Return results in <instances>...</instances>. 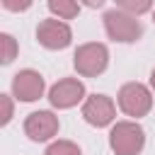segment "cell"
<instances>
[{
	"instance_id": "obj_7",
	"label": "cell",
	"mask_w": 155,
	"mask_h": 155,
	"mask_svg": "<svg viewBox=\"0 0 155 155\" xmlns=\"http://www.w3.org/2000/svg\"><path fill=\"white\" fill-rule=\"evenodd\" d=\"M85 99V85L78 78H63L48 90V102L56 109H70Z\"/></svg>"
},
{
	"instance_id": "obj_8",
	"label": "cell",
	"mask_w": 155,
	"mask_h": 155,
	"mask_svg": "<svg viewBox=\"0 0 155 155\" xmlns=\"http://www.w3.org/2000/svg\"><path fill=\"white\" fill-rule=\"evenodd\" d=\"M58 116L48 109H41V111H31L27 119H24V133L36 140V143H44V140H51L56 133H58Z\"/></svg>"
},
{
	"instance_id": "obj_1",
	"label": "cell",
	"mask_w": 155,
	"mask_h": 155,
	"mask_svg": "<svg viewBox=\"0 0 155 155\" xmlns=\"http://www.w3.org/2000/svg\"><path fill=\"white\" fill-rule=\"evenodd\" d=\"M104 31L111 41L119 44H133L143 36V24L136 19V15L126 10H109L104 12Z\"/></svg>"
},
{
	"instance_id": "obj_12",
	"label": "cell",
	"mask_w": 155,
	"mask_h": 155,
	"mask_svg": "<svg viewBox=\"0 0 155 155\" xmlns=\"http://www.w3.org/2000/svg\"><path fill=\"white\" fill-rule=\"evenodd\" d=\"M0 44H2V65H10L15 61V56H17V41H15L12 34L2 31L0 34Z\"/></svg>"
},
{
	"instance_id": "obj_11",
	"label": "cell",
	"mask_w": 155,
	"mask_h": 155,
	"mask_svg": "<svg viewBox=\"0 0 155 155\" xmlns=\"http://www.w3.org/2000/svg\"><path fill=\"white\" fill-rule=\"evenodd\" d=\"M44 155H82V150L73 143V140H56L46 148Z\"/></svg>"
},
{
	"instance_id": "obj_13",
	"label": "cell",
	"mask_w": 155,
	"mask_h": 155,
	"mask_svg": "<svg viewBox=\"0 0 155 155\" xmlns=\"http://www.w3.org/2000/svg\"><path fill=\"white\" fill-rule=\"evenodd\" d=\"M121 10H126V12H131V15H145L150 7H153V0H114Z\"/></svg>"
},
{
	"instance_id": "obj_2",
	"label": "cell",
	"mask_w": 155,
	"mask_h": 155,
	"mask_svg": "<svg viewBox=\"0 0 155 155\" xmlns=\"http://www.w3.org/2000/svg\"><path fill=\"white\" fill-rule=\"evenodd\" d=\"M107 65H109V48L99 41L78 46V51L73 56V68L82 78H97L107 70Z\"/></svg>"
},
{
	"instance_id": "obj_4",
	"label": "cell",
	"mask_w": 155,
	"mask_h": 155,
	"mask_svg": "<svg viewBox=\"0 0 155 155\" xmlns=\"http://www.w3.org/2000/svg\"><path fill=\"white\" fill-rule=\"evenodd\" d=\"M116 102H119V109L126 116H133V119H140L153 109V94L140 82H126L119 90Z\"/></svg>"
},
{
	"instance_id": "obj_15",
	"label": "cell",
	"mask_w": 155,
	"mask_h": 155,
	"mask_svg": "<svg viewBox=\"0 0 155 155\" xmlns=\"http://www.w3.org/2000/svg\"><path fill=\"white\" fill-rule=\"evenodd\" d=\"M0 102H2V119H0V124L5 126V124H10V119H12V102H10V94H0Z\"/></svg>"
},
{
	"instance_id": "obj_14",
	"label": "cell",
	"mask_w": 155,
	"mask_h": 155,
	"mask_svg": "<svg viewBox=\"0 0 155 155\" xmlns=\"http://www.w3.org/2000/svg\"><path fill=\"white\" fill-rule=\"evenodd\" d=\"M31 2L34 0H2V7L10 10V12H24V10L31 7Z\"/></svg>"
},
{
	"instance_id": "obj_18",
	"label": "cell",
	"mask_w": 155,
	"mask_h": 155,
	"mask_svg": "<svg viewBox=\"0 0 155 155\" xmlns=\"http://www.w3.org/2000/svg\"><path fill=\"white\" fill-rule=\"evenodd\" d=\"M153 22H155V12H153Z\"/></svg>"
},
{
	"instance_id": "obj_17",
	"label": "cell",
	"mask_w": 155,
	"mask_h": 155,
	"mask_svg": "<svg viewBox=\"0 0 155 155\" xmlns=\"http://www.w3.org/2000/svg\"><path fill=\"white\" fill-rule=\"evenodd\" d=\"M150 87L155 90V68H153V73H150Z\"/></svg>"
},
{
	"instance_id": "obj_10",
	"label": "cell",
	"mask_w": 155,
	"mask_h": 155,
	"mask_svg": "<svg viewBox=\"0 0 155 155\" xmlns=\"http://www.w3.org/2000/svg\"><path fill=\"white\" fill-rule=\"evenodd\" d=\"M48 10L58 19H73L80 12V2L78 0H48Z\"/></svg>"
},
{
	"instance_id": "obj_3",
	"label": "cell",
	"mask_w": 155,
	"mask_h": 155,
	"mask_svg": "<svg viewBox=\"0 0 155 155\" xmlns=\"http://www.w3.org/2000/svg\"><path fill=\"white\" fill-rule=\"evenodd\" d=\"M109 145L116 155H138L145 145V131L136 121H116L109 133Z\"/></svg>"
},
{
	"instance_id": "obj_16",
	"label": "cell",
	"mask_w": 155,
	"mask_h": 155,
	"mask_svg": "<svg viewBox=\"0 0 155 155\" xmlns=\"http://www.w3.org/2000/svg\"><path fill=\"white\" fill-rule=\"evenodd\" d=\"M82 2H85L87 7H102V5L107 2V0H82Z\"/></svg>"
},
{
	"instance_id": "obj_5",
	"label": "cell",
	"mask_w": 155,
	"mask_h": 155,
	"mask_svg": "<svg viewBox=\"0 0 155 155\" xmlns=\"http://www.w3.org/2000/svg\"><path fill=\"white\" fill-rule=\"evenodd\" d=\"M36 39L44 48L48 51H61L68 48L73 41V31L63 19H41L36 27Z\"/></svg>"
},
{
	"instance_id": "obj_6",
	"label": "cell",
	"mask_w": 155,
	"mask_h": 155,
	"mask_svg": "<svg viewBox=\"0 0 155 155\" xmlns=\"http://www.w3.org/2000/svg\"><path fill=\"white\" fill-rule=\"evenodd\" d=\"M116 116V107L111 102V97L107 94H90L82 104V119L94 126V128H104L114 121Z\"/></svg>"
},
{
	"instance_id": "obj_9",
	"label": "cell",
	"mask_w": 155,
	"mask_h": 155,
	"mask_svg": "<svg viewBox=\"0 0 155 155\" xmlns=\"http://www.w3.org/2000/svg\"><path fill=\"white\" fill-rule=\"evenodd\" d=\"M44 90H46V82L41 73L31 68H24L12 78V94L19 102H36L39 97H44Z\"/></svg>"
}]
</instances>
